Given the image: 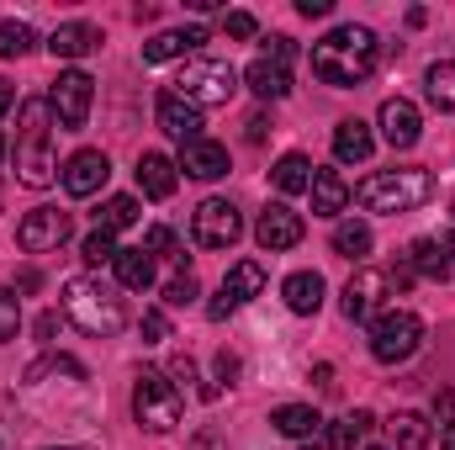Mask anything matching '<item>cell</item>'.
Here are the masks:
<instances>
[{"label": "cell", "instance_id": "cell-1", "mask_svg": "<svg viewBox=\"0 0 455 450\" xmlns=\"http://www.w3.org/2000/svg\"><path fill=\"white\" fill-rule=\"evenodd\" d=\"M376 59H381L376 32H371V27H355V21H344L329 37L313 43V75H318L323 85H334V91L360 85V80L376 69Z\"/></svg>", "mask_w": 455, "mask_h": 450}, {"label": "cell", "instance_id": "cell-2", "mask_svg": "<svg viewBox=\"0 0 455 450\" xmlns=\"http://www.w3.org/2000/svg\"><path fill=\"white\" fill-rule=\"evenodd\" d=\"M16 181L27 191H48L59 181V159H53V107L48 101H27L21 127H16Z\"/></svg>", "mask_w": 455, "mask_h": 450}, {"label": "cell", "instance_id": "cell-3", "mask_svg": "<svg viewBox=\"0 0 455 450\" xmlns=\"http://www.w3.org/2000/svg\"><path fill=\"white\" fill-rule=\"evenodd\" d=\"M64 313H69V324H75L80 334H91V339H112L116 329L127 324L122 297H116L107 281H96V276L64 281Z\"/></svg>", "mask_w": 455, "mask_h": 450}, {"label": "cell", "instance_id": "cell-4", "mask_svg": "<svg viewBox=\"0 0 455 450\" xmlns=\"http://www.w3.org/2000/svg\"><path fill=\"white\" fill-rule=\"evenodd\" d=\"M429 197H435V175L429 170H376V175H365L355 186V202L365 213H392V218L424 207Z\"/></svg>", "mask_w": 455, "mask_h": 450}, {"label": "cell", "instance_id": "cell-5", "mask_svg": "<svg viewBox=\"0 0 455 450\" xmlns=\"http://www.w3.org/2000/svg\"><path fill=\"white\" fill-rule=\"evenodd\" d=\"M180 387L164 376V371H138L132 382V419L148 430V435H170L180 424Z\"/></svg>", "mask_w": 455, "mask_h": 450}, {"label": "cell", "instance_id": "cell-6", "mask_svg": "<svg viewBox=\"0 0 455 450\" xmlns=\"http://www.w3.org/2000/svg\"><path fill=\"white\" fill-rule=\"evenodd\" d=\"M424 350V318L413 308H387L371 318V355L381 366H403Z\"/></svg>", "mask_w": 455, "mask_h": 450}, {"label": "cell", "instance_id": "cell-7", "mask_svg": "<svg viewBox=\"0 0 455 450\" xmlns=\"http://www.w3.org/2000/svg\"><path fill=\"white\" fill-rule=\"evenodd\" d=\"M233 91H238V69H233L228 59H191V64L180 69V80H175V96L191 101L196 112H202V107H228Z\"/></svg>", "mask_w": 455, "mask_h": 450}, {"label": "cell", "instance_id": "cell-8", "mask_svg": "<svg viewBox=\"0 0 455 450\" xmlns=\"http://www.w3.org/2000/svg\"><path fill=\"white\" fill-rule=\"evenodd\" d=\"M397 286H392V270H381V265H360L355 276H349V286H344V318L349 324H365V318H376L381 313V302L392 297Z\"/></svg>", "mask_w": 455, "mask_h": 450}, {"label": "cell", "instance_id": "cell-9", "mask_svg": "<svg viewBox=\"0 0 455 450\" xmlns=\"http://www.w3.org/2000/svg\"><path fill=\"white\" fill-rule=\"evenodd\" d=\"M91 101H96V80H91L85 69H64V75L53 80V91H48V107L64 122V133H80V127H85Z\"/></svg>", "mask_w": 455, "mask_h": 450}, {"label": "cell", "instance_id": "cell-10", "mask_svg": "<svg viewBox=\"0 0 455 450\" xmlns=\"http://www.w3.org/2000/svg\"><path fill=\"white\" fill-rule=\"evenodd\" d=\"M191 233H196L202 249H233L243 238V218H238V207L228 197H207L196 207V218H191Z\"/></svg>", "mask_w": 455, "mask_h": 450}, {"label": "cell", "instance_id": "cell-11", "mask_svg": "<svg viewBox=\"0 0 455 450\" xmlns=\"http://www.w3.org/2000/svg\"><path fill=\"white\" fill-rule=\"evenodd\" d=\"M259 292H265V265H259V260H238V265L223 276L218 297L207 302V318H212V324H223L228 313H238V308H243V302H254Z\"/></svg>", "mask_w": 455, "mask_h": 450}, {"label": "cell", "instance_id": "cell-12", "mask_svg": "<svg viewBox=\"0 0 455 450\" xmlns=\"http://www.w3.org/2000/svg\"><path fill=\"white\" fill-rule=\"evenodd\" d=\"M69 238V213H59V207H37V213H27L21 223H16V244L27 249V254H48V249H59Z\"/></svg>", "mask_w": 455, "mask_h": 450}, {"label": "cell", "instance_id": "cell-13", "mask_svg": "<svg viewBox=\"0 0 455 450\" xmlns=\"http://www.w3.org/2000/svg\"><path fill=\"white\" fill-rule=\"evenodd\" d=\"M302 218L286 207V202H270L265 213H259V223H254V238H259V249L265 254H286V249H297L302 244Z\"/></svg>", "mask_w": 455, "mask_h": 450}, {"label": "cell", "instance_id": "cell-14", "mask_svg": "<svg viewBox=\"0 0 455 450\" xmlns=\"http://www.w3.org/2000/svg\"><path fill=\"white\" fill-rule=\"evenodd\" d=\"M376 127H381V138H387L392 149H413L419 133H424V117H419V107H413L408 96H387L381 112H376Z\"/></svg>", "mask_w": 455, "mask_h": 450}, {"label": "cell", "instance_id": "cell-15", "mask_svg": "<svg viewBox=\"0 0 455 450\" xmlns=\"http://www.w3.org/2000/svg\"><path fill=\"white\" fill-rule=\"evenodd\" d=\"M59 175H64V191H69V197H96V191L107 186L112 165H107V154H101V149H80Z\"/></svg>", "mask_w": 455, "mask_h": 450}, {"label": "cell", "instance_id": "cell-16", "mask_svg": "<svg viewBox=\"0 0 455 450\" xmlns=\"http://www.w3.org/2000/svg\"><path fill=\"white\" fill-rule=\"evenodd\" d=\"M154 117H159V127L186 149V143H196L202 138V112L191 107V101H180L175 91H159V101H154Z\"/></svg>", "mask_w": 455, "mask_h": 450}, {"label": "cell", "instance_id": "cell-17", "mask_svg": "<svg viewBox=\"0 0 455 450\" xmlns=\"http://www.w3.org/2000/svg\"><path fill=\"white\" fill-rule=\"evenodd\" d=\"M207 43V27H170V32H154L143 43V59L148 64H170V59H186Z\"/></svg>", "mask_w": 455, "mask_h": 450}, {"label": "cell", "instance_id": "cell-18", "mask_svg": "<svg viewBox=\"0 0 455 450\" xmlns=\"http://www.w3.org/2000/svg\"><path fill=\"white\" fill-rule=\"evenodd\" d=\"M175 186H180V165L175 159H164V154H138V191L143 197H154V202H164V197H175Z\"/></svg>", "mask_w": 455, "mask_h": 450}, {"label": "cell", "instance_id": "cell-19", "mask_svg": "<svg viewBox=\"0 0 455 450\" xmlns=\"http://www.w3.org/2000/svg\"><path fill=\"white\" fill-rule=\"evenodd\" d=\"M180 170H186L191 181H223L228 175V149L212 143V138H196V143L180 149Z\"/></svg>", "mask_w": 455, "mask_h": 450}, {"label": "cell", "instance_id": "cell-20", "mask_svg": "<svg viewBox=\"0 0 455 450\" xmlns=\"http://www.w3.org/2000/svg\"><path fill=\"white\" fill-rule=\"evenodd\" d=\"M243 85L259 96V101H281V96H291V69L286 64H275V59H254L249 69H243Z\"/></svg>", "mask_w": 455, "mask_h": 450}, {"label": "cell", "instance_id": "cell-21", "mask_svg": "<svg viewBox=\"0 0 455 450\" xmlns=\"http://www.w3.org/2000/svg\"><path fill=\"white\" fill-rule=\"evenodd\" d=\"M403 265H408L413 276H424V281H451V270H455L440 238H413L408 254H403Z\"/></svg>", "mask_w": 455, "mask_h": 450}, {"label": "cell", "instance_id": "cell-22", "mask_svg": "<svg viewBox=\"0 0 455 450\" xmlns=\"http://www.w3.org/2000/svg\"><path fill=\"white\" fill-rule=\"evenodd\" d=\"M101 48V32L91 27V21H64L53 37H48V53L53 59H85V53H96Z\"/></svg>", "mask_w": 455, "mask_h": 450}, {"label": "cell", "instance_id": "cell-23", "mask_svg": "<svg viewBox=\"0 0 455 450\" xmlns=\"http://www.w3.org/2000/svg\"><path fill=\"white\" fill-rule=\"evenodd\" d=\"M281 297H286V308H291L297 318H313V313L323 308V276H318V270H297V276H286Z\"/></svg>", "mask_w": 455, "mask_h": 450}, {"label": "cell", "instance_id": "cell-24", "mask_svg": "<svg viewBox=\"0 0 455 450\" xmlns=\"http://www.w3.org/2000/svg\"><path fill=\"white\" fill-rule=\"evenodd\" d=\"M313 213L318 218H339L344 207H349V186H344L339 170H313Z\"/></svg>", "mask_w": 455, "mask_h": 450}, {"label": "cell", "instance_id": "cell-25", "mask_svg": "<svg viewBox=\"0 0 455 450\" xmlns=\"http://www.w3.org/2000/svg\"><path fill=\"white\" fill-rule=\"evenodd\" d=\"M371 149H376V138H371V127H365L360 117H349V122L334 127V159H339V165H365Z\"/></svg>", "mask_w": 455, "mask_h": 450}, {"label": "cell", "instance_id": "cell-26", "mask_svg": "<svg viewBox=\"0 0 455 450\" xmlns=\"http://www.w3.org/2000/svg\"><path fill=\"white\" fill-rule=\"evenodd\" d=\"M387 435H392V450H429L435 440V424L424 419V414H392V424H387Z\"/></svg>", "mask_w": 455, "mask_h": 450}, {"label": "cell", "instance_id": "cell-27", "mask_svg": "<svg viewBox=\"0 0 455 450\" xmlns=\"http://www.w3.org/2000/svg\"><path fill=\"white\" fill-rule=\"evenodd\" d=\"M270 424H275L286 440H307V435H318V430H323L318 408H307V403H281V408L270 414Z\"/></svg>", "mask_w": 455, "mask_h": 450}, {"label": "cell", "instance_id": "cell-28", "mask_svg": "<svg viewBox=\"0 0 455 450\" xmlns=\"http://www.w3.org/2000/svg\"><path fill=\"white\" fill-rule=\"evenodd\" d=\"M270 181H275L281 197H297V191L313 186V159H307V154H281L275 170H270Z\"/></svg>", "mask_w": 455, "mask_h": 450}, {"label": "cell", "instance_id": "cell-29", "mask_svg": "<svg viewBox=\"0 0 455 450\" xmlns=\"http://www.w3.org/2000/svg\"><path fill=\"white\" fill-rule=\"evenodd\" d=\"M116 281L127 286V292H148L154 286V254H143V249H116Z\"/></svg>", "mask_w": 455, "mask_h": 450}, {"label": "cell", "instance_id": "cell-30", "mask_svg": "<svg viewBox=\"0 0 455 450\" xmlns=\"http://www.w3.org/2000/svg\"><path fill=\"white\" fill-rule=\"evenodd\" d=\"M376 419L365 414V408H355V414H344V419H334V424H323L318 435H323V450H355V440L371 430Z\"/></svg>", "mask_w": 455, "mask_h": 450}, {"label": "cell", "instance_id": "cell-31", "mask_svg": "<svg viewBox=\"0 0 455 450\" xmlns=\"http://www.w3.org/2000/svg\"><path fill=\"white\" fill-rule=\"evenodd\" d=\"M424 91H429V107L455 112V59H435L424 69Z\"/></svg>", "mask_w": 455, "mask_h": 450}, {"label": "cell", "instance_id": "cell-32", "mask_svg": "<svg viewBox=\"0 0 455 450\" xmlns=\"http://www.w3.org/2000/svg\"><path fill=\"white\" fill-rule=\"evenodd\" d=\"M138 218H143V213H138V197H107V207L96 213V228L122 233V228H132Z\"/></svg>", "mask_w": 455, "mask_h": 450}, {"label": "cell", "instance_id": "cell-33", "mask_svg": "<svg viewBox=\"0 0 455 450\" xmlns=\"http://www.w3.org/2000/svg\"><path fill=\"white\" fill-rule=\"evenodd\" d=\"M371 244H376V238H371L365 223H339L334 228V254H344V260H365Z\"/></svg>", "mask_w": 455, "mask_h": 450}, {"label": "cell", "instance_id": "cell-34", "mask_svg": "<svg viewBox=\"0 0 455 450\" xmlns=\"http://www.w3.org/2000/svg\"><path fill=\"white\" fill-rule=\"evenodd\" d=\"M37 43V32L27 21H0V59H21Z\"/></svg>", "mask_w": 455, "mask_h": 450}, {"label": "cell", "instance_id": "cell-35", "mask_svg": "<svg viewBox=\"0 0 455 450\" xmlns=\"http://www.w3.org/2000/svg\"><path fill=\"white\" fill-rule=\"evenodd\" d=\"M80 254H85V265H112V260H116V233L96 228V233L80 244Z\"/></svg>", "mask_w": 455, "mask_h": 450}, {"label": "cell", "instance_id": "cell-36", "mask_svg": "<svg viewBox=\"0 0 455 450\" xmlns=\"http://www.w3.org/2000/svg\"><path fill=\"white\" fill-rule=\"evenodd\" d=\"M196 297H202V286H196V276H191V270H180V276L164 286V302H170V308H191Z\"/></svg>", "mask_w": 455, "mask_h": 450}, {"label": "cell", "instance_id": "cell-37", "mask_svg": "<svg viewBox=\"0 0 455 450\" xmlns=\"http://www.w3.org/2000/svg\"><path fill=\"white\" fill-rule=\"evenodd\" d=\"M21 334V302L11 286H0V339H16Z\"/></svg>", "mask_w": 455, "mask_h": 450}, {"label": "cell", "instance_id": "cell-38", "mask_svg": "<svg viewBox=\"0 0 455 450\" xmlns=\"http://www.w3.org/2000/svg\"><path fill=\"white\" fill-rule=\"evenodd\" d=\"M164 339H170V318L159 308H148L143 313V344H164Z\"/></svg>", "mask_w": 455, "mask_h": 450}, {"label": "cell", "instance_id": "cell-39", "mask_svg": "<svg viewBox=\"0 0 455 450\" xmlns=\"http://www.w3.org/2000/svg\"><path fill=\"white\" fill-rule=\"evenodd\" d=\"M143 254H170V260H180V254H175V233H170V228H148Z\"/></svg>", "mask_w": 455, "mask_h": 450}, {"label": "cell", "instance_id": "cell-40", "mask_svg": "<svg viewBox=\"0 0 455 450\" xmlns=\"http://www.w3.org/2000/svg\"><path fill=\"white\" fill-rule=\"evenodd\" d=\"M223 32H228V37H254V32H259V21H254L249 11H228V16H223Z\"/></svg>", "mask_w": 455, "mask_h": 450}, {"label": "cell", "instance_id": "cell-41", "mask_svg": "<svg viewBox=\"0 0 455 450\" xmlns=\"http://www.w3.org/2000/svg\"><path fill=\"white\" fill-rule=\"evenodd\" d=\"M291 53H297V43H291V37H265V59L291 64Z\"/></svg>", "mask_w": 455, "mask_h": 450}, {"label": "cell", "instance_id": "cell-42", "mask_svg": "<svg viewBox=\"0 0 455 450\" xmlns=\"http://www.w3.org/2000/svg\"><path fill=\"white\" fill-rule=\"evenodd\" d=\"M435 419H440V424H455V392H451V387L435 398Z\"/></svg>", "mask_w": 455, "mask_h": 450}, {"label": "cell", "instance_id": "cell-43", "mask_svg": "<svg viewBox=\"0 0 455 450\" xmlns=\"http://www.w3.org/2000/svg\"><path fill=\"white\" fill-rule=\"evenodd\" d=\"M297 11H302V16H329L334 0H297Z\"/></svg>", "mask_w": 455, "mask_h": 450}, {"label": "cell", "instance_id": "cell-44", "mask_svg": "<svg viewBox=\"0 0 455 450\" xmlns=\"http://www.w3.org/2000/svg\"><path fill=\"white\" fill-rule=\"evenodd\" d=\"M170 376H180V382H196V366H191L186 355H175V366H170Z\"/></svg>", "mask_w": 455, "mask_h": 450}, {"label": "cell", "instance_id": "cell-45", "mask_svg": "<svg viewBox=\"0 0 455 450\" xmlns=\"http://www.w3.org/2000/svg\"><path fill=\"white\" fill-rule=\"evenodd\" d=\"M218 376H223V382H233V376H238V355H218Z\"/></svg>", "mask_w": 455, "mask_h": 450}, {"label": "cell", "instance_id": "cell-46", "mask_svg": "<svg viewBox=\"0 0 455 450\" xmlns=\"http://www.w3.org/2000/svg\"><path fill=\"white\" fill-rule=\"evenodd\" d=\"M243 127H249V143H259V138H265V127H270V122H265V112H254V117H249V122H243Z\"/></svg>", "mask_w": 455, "mask_h": 450}, {"label": "cell", "instance_id": "cell-47", "mask_svg": "<svg viewBox=\"0 0 455 450\" xmlns=\"http://www.w3.org/2000/svg\"><path fill=\"white\" fill-rule=\"evenodd\" d=\"M53 329H59V313H43V318H37V334L53 339Z\"/></svg>", "mask_w": 455, "mask_h": 450}, {"label": "cell", "instance_id": "cell-48", "mask_svg": "<svg viewBox=\"0 0 455 450\" xmlns=\"http://www.w3.org/2000/svg\"><path fill=\"white\" fill-rule=\"evenodd\" d=\"M11 101H16V91H11V85H5V80H0V117L11 112Z\"/></svg>", "mask_w": 455, "mask_h": 450}, {"label": "cell", "instance_id": "cell-49", "mask_svg": "<svg viewBox=\"0 0 455 450\" xmlns=\"http://www.w3.org/2000/svg\"><path fill=\"white\" fill-rule=\"evenodd\" d=\"M440 244H445V254H451V265H455V233L451 238H440Z\"/></svg>", "mask_w": 455, "mask_h": 450}, {"label": "cell", "instance_id": "cell-50", "mask_svg": "<svg viewBox=\"0 0 455 450\" xmlns=\"http://www.w3.org/2000/svg\"><path fill=\"white\" fill-rule=\"evenodd\" d=\"M445 446H451V450H455V424H445Z\"/></svg>", "mask_w": 455, "mask_h": 450}, {"label": "cell", "instance_id": "cell-51", "mask_svg": "<svg viewBox=\"0 0 455 450\" xmlns=\"http://www.w3.org/2000/svg\"><path fill=\"white\" fill-rule=\"evenodd\" d=\"M0 159H5V138H0Z\"/></svg>", "mask_w": 455, "mask_h": 450}, {"label": "cell", "instance_id": "cell-52", "mask_svg": "<svg viewBox=\"0 0 455 450\" xmlns=\"http://www.w3.org/2000/svg\"><path fill=\"white\" fill-rule=\"evenodd\" d=\"M371 450H387V446H371Z\"/></svg>", "mask_w": 455, "mask_h": 450}]
</instances>
